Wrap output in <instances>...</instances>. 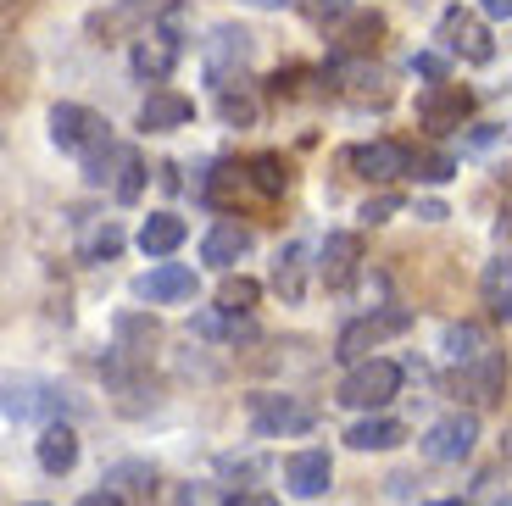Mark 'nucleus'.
Masks as SVG:
<instances>
[{
	"label": "nucleus",
	"instance_id": "30",
	"mask_svg": "<svg viewBox=\"0 0 512 506\" xmlns=\"http://www.w3.org/2000/svg\"><path fill=\"white\" fill-rule=\"evenodd\" d=\"M451 173H457V162H451L446 151H412V178H423V184H446Z\"/></svg>",
	"mask_w": 512,
	"mask_h": 506
},
{
	"label": "nucleus",
	"instance_id": "41",
	"mask_svg": "<svg viewBox=\"0 0 512 506\" xmlns=\"http://www.w3.org/2000/svg\"><path fill=\"white\" fill-rule=\"evenodd\" d=\"M429 506H468V501H429Z\"/></svg>",
	"mask_w": 512,
	"mask_h": 506
},
{
	"label": "nucleus",
	"instance_id": "1",
	"mask_svg": "<svg viewBox=\"0 0 512 506\" xmlns=\"http://www.w3.org/2000/svg\"><path fill=\"white\" fill-rule=\"evenodd\" d=\"M51 140L62 145L67 156H78V162L90 167V162H101V156L112 151V123H106L101 112H90V106L62 101V106H51Z\"/></svg>",
	"mask_w": 512,
	"mask_h": 506
},
{
	"label": "nucleus",
	"instance_id": "40",
	"mask_svg": "<svg viewBox=\"0 0 512 506\" xmlns=\"http://www.w3.org/2000/svg\"><path fill=\"white\" fill-rule=\"evenodd\" d=\"M245 6H262V12H268V6H284V0H245Z\"/></svg>",
	"mask_w": 512,
	"mask_h": 506
},
{
	"label": "nucleus",
	"instance_id": "37",
	"mask_svg": "<svg viewBox=\"0 0 512 506\" xmlns=\"http://www.w3.org/2000/svg\"><path fill=\"white\" fill-rule=\"evenodd\" d=\"M78 506H123V495H117V490H90Z\"/></svg>",
	"mask_w": 512,
	"mask_h": 506
},
{
	"label": "nucleus",
	"instance_id": "29",
	"mask_svg": "<svg viewBox=\"0 0 512 506\" xmlns=\"http://www.w3.org/2000/svg\"><path fill=\"white\" fill-rule=\"evenodd\" d=\"M301 262H307V251H301V245H284L279 251V262H273V290L279 295H301Z\"/></svg>",
	"mask_w": 512,
	"mask_h": 506
},
{
	"label": "nucleus",
	"instance_id": "23",
	"mask_svg": "<svg viewBox=\"0 0 512 506\" xmlns=\"http://www.w3.org/2000/svg\"><path fill=\"white\" fill-rule=\"evenodd\" d=\"M34 412H62V401H56V390H45V384H6V418H34Z\"/></svg>",
	"mask_w": 512,
	"mask_h": 506
},
{
	"label": "nucleus",
	"instance_id": "20",
	"mask_svg": "<svg viewBox=\"0 0 512 506\" xmlns=\"http://www.w3.org/2000/svg\"><path fill=\"white\" fill-rule=\"evenodd\" d=\"M479 301L490 317H512V256H496L479 273Z\"/></svg>",
	"mask_w": 512,
	"mask_h": 506
},
{
	"label": "nucleus",
	"instance_id": "8",
	"mask_svg": "<svg viewBox=\"0 0 512 506\" xmlns=\"http://www.w3.org/2000/svg\"><path fill=\"white\" fill-rule=\"evenodd\" d=\"M134 295H140V301H151V306H179V301H190V295H195V267H184V262H156L151 273H140V279H134Z\"/></svg>",
	"mask_w": 512,
	"mask_h": 506
},
{
	"label": "nucleus",
	"instance_id": "36",
	"mask_svg": "<svg viewBox=\"0 0 512 506\" xmlns=\"http://www.w3.org/2000/svg\"><path fill=\"white\" fill-rule=\"evenodd\" d=\"M223 506H279V501H273L268 490H240V495H229Z\"/></svg>",
	"mask_w": 512,
	"mask_h": 506
},
{
	"label": "nucleus",
	"instance_id": "15",
	"mask_svg": "<svg viewBox=\"0 0 512 506\" xmlns=\"http://www.w3.org/2000/svg\"><path fill=\"white\" fill-rule=\"evenodd\" d=\"M334 479V462L329 451H295L290 462H284V484H290V495H301V501H312V495H323Z\"/></svg>",
	"mask_w": 512,
	"mask_h": 506
},
{
	"label": "nucleus",
	"instance_id": "12",
	"mask_svg": "<svg viewBox=\"0 0 512 506\" xmlns=\"http://www.w3.org/2000/svg\"><path fill=\"white\" fill-rule=\"evenodd\" d=\"M384 17L379 12H351L340 17V34H334V62H362V56L379 51Z\"/></svg>",
	"mask_w": 512,
	"mask_h": 506
},
{
	"label": "nucleus",
	"instance_id": "14",
	"mask_svg": "<svg viewBox=\"0 0 512 506\" xmlns=\"http://www.w3.org/2000/svg\"><path fill=\"white\" fill-rule=\"evenodd\" d=\"M195 117V101L190 95H179V89H151L140 106V128L145 134H173V128H184Z\"/></svg>",
	"mask_w": 512,
	"mask_h": 506
},
{
	"label": "nucleus",
	"instance_id": "11",
	"mask_svg": "<svg viewBox=\"0 0 512 506\" xmlns=\"http://www.w3.org/2000/svg\"><path fill=\"white\" fill-rule=\"evenodd\" d=\"M351 167H357L362 178H373V184H390V178L412 173V151L396 140H373V145H357V151L346 156Z\"/></svg>",
	"mask_w": 512,
	"mask_h": 506
},
{
	"label": "nucleus",
	"instance_id": "4",
	"mask_svg": "<svg viewBox=\"0 0 512 506\" xmlns=\"http://www.w3.org/2000/svg\"><path fill=\"white\" fill-rule=\"evenodd\" d=\"M245 62H251V34L234 28V23L212 28V39L201 45V67H206V78H212V89H234L245 73Z\"/></svg>",
	"mask_w": 512,
	"mask_h": 506
},
{
	"label": "nucleus",
	"instance_id": "26",
	"mask_svg": "<svg viewBox=\"0 0 512 506\" xmlns=\"http://www.w3.org/2000/svg\"><path fill=\"white\" fill-rule=\"evenodd\" d=\"M485 351H490V345H485V329H479V323H451V329H446V356H451V362L468 367L474 356H485Z\"/></svg>",
	"mask_w": 512,
	"mask_h": 506
},
{
	"label": "nucleus",
	"instance_id": "31",
	"mask_svg": "<svg viewBox=\"0 0 512 506\" xmlns=\"http://www.w3.org/2000/svg\"><path fill=\"white\" fill-rule=\"evenodd\" d=\"M117 251H123V228L117 223H101L90 240H84V262H101V256H117Z\"/></svg>",
	"mask_w": 512,
	"mask_h": 506
},
{
	"label": "nucleus",
	"instance_id": "39",
	"mask_svg": "<svg viewBox=\"0 0 512 506\" xmlns=\"http://www.w3.org/2000/svg\"><path fill=\"white\" fill-rule=\"evenodd\" d=\"M485 17H512V0H485Z\"/></svg>",
	"mask_w": 512,
	"mask_h": 506
},
{
	"label": "nucleus",
	"instance_id": "13",
	"mask_svg": "<svg viewBox=\"0 0 512 506\" xmlns=\"http://www.w3.org/2000/svg\"><path fill=\"white\" fill-rule=\"evenodd\" d=\"M318 273H323V284H329V290L357 284V273H362V240H357V234H329V240H323Z\"/></svg>",
	"mask_w": 512,
	"mask_h": 506
},
{
	"label": "nucleus",
	"instance_id": "35",
	"mask_svg": "<svg viewBox=\"0 0 512 506\" xmlns=\"http://www.w3.org/2000/svg\"><path fill=\"white\" fill-rule=\"evenodd\" d=\"M301 12L329 23V17H351V0H301Z\"/></svg>",
	"mask_w": 512,
	"mask_h": 506
},
{
	"label": "nucleus",
	"instance_id": "21",
	"mask_svg": "<svg viewBox=\"0 0 512 506\" xmlns=\"http://www.w3.org/2000/svg\"><path fill=\"white\" fill-rule=\"evenodd\" d=\"M173 56H179V39H140V45H134V56H128V67H134V78L167 84V73H173Z\"/></svg>",
	"mask_w": 512,
	"mask_h": 506
},
{
	"label": "nucleus",
	"instance_id": "6",
	"mask_svg": "<svg viewBox=\"0 0 512 506\" xmlns=\"http://www.w3.org/2000/svg\"><path fill=\"white\" fill-rule=\"evenodd\" d=\"M440 45H446L451 56H462V62L485 67L490 56H496V45H490V28L479 23L474 12H462V6H451L446 17H440Z\"/></svg>",
	"mask_w": 512,
	"mask_h": 506
},
{
	"label": "nucleus",
	"instance_id": "10",
	"mask_svg": "<svg viewBox=\"0 0 512 506\" xmlns=\"http://www.w3.org/2000/svg\"><path fill=\"white\" fill-rule=\"evenodd\" d=\"M457 390L468 395L474 406H490V401H501V390H507V351H485V356H474V362L457 373Z\"/></svg>",
	"mask_w": 512,
	"mask_h": 506
},
{
	"label": "nucleus",
	"instance_id": "34",
	"mask_svg": "<svg viewBox=\"0 0 512 506\" xmlns=\"http://www.w3.org/2000/svg\"><path fill=\"white\" fill-rule=\"evenodd\" d=\"M412 73H423L429 84H446V56H440V51H418V56H412Z\"/></svg>",
	"mask_w": 512,
	"mask_h": 506
},
{
	"label": "nucleus",
	"instance_id": "3",
	"mask_svg": "<svg viewBox=\"0 0 512 506\" xmlns=\"http://www.w3.org/2000/svg\"><path fill=\"white\" fill-rule=\"evenodd\" d=\"M412 323V312L407 306H384V312H368V317H357V323H346V329H340V340H334V356H340V362H368V351L379 340H390V334H401Z\"/></svg>",
	"mask_w": 512,
	"mask_h": 506
},
{
	"label": "nucleus",
	"instance_id": "7",
	"mask_svg": "<svg viewBox=\"0 0 512 506\" xmlns=\"http://www.w3.org/2000/svg\"><path fill=\"white\" fill-rule=\"evenodd\" d=\"M468 112H474V95H468V89L462 84H429L418 95V123L423 128H435V134H451V128H462L468 123Z\"/></svg>",
	"mask_w": 512,
	"mask_h": 506
},
{
	"label": "nucleus",
	"instance_id": "28",
	"mask_svg": "<svg viewBox=\"0 0 512 506\" xmlns=\"http://www.w3.org/2000/svg\"><path fill=\"white\" fill-rule=\"evenodd\" d=\"M245 173H251V184L262 195H284L290 190V167H284V156H256V162H245Z\"/></svg>",
	"mask_w": 512,
	"mask_h": 506
},
{
	"label": "nucleus",
	"instance_id": "22",
	"mask_svg": "<svg viewBox=\"0 0 512 506\" xmlns=\"http://www.w3.org/2000/svg\"><path fill=\"white\" fill-rule=\"evenodd\" d=\"M407 440V429H401L396 418H362L346 429V445L351 451H390V445Z\"/></svg>",
	"mask_w": 512,
	"mask_h": 506
},
{
	"label": "nucleus",
	"instance_id": "32",
	"mask_svg": "<svg viewBox=\"0 0 512 506\" xmlns=\"http://www.w3.org/2000/svg\"><path fill=\"white\" fill-rule=\"evenodd\" d=\"M112 484L145 495V490H156V468H145V462H123V468H112Z\"/></svg>",
	"mask_w": 512,
	"mask_h": 506
},
{
	"label": "nucleus",
	"instance_id": "27",
	"mask_svg": "<svg viewBox=\"0 0 512 506\" xmlns=\"http://www.w3.org/2000/svg\"><path fill=\"white\" fill-rule=\"evenodd\" d=\"M218 117L229 128H251L256 117H262V106H256L251 89H218Z\"/></svg>",
	"mask_w": 512,
	"mask_h": 506
},
{
	"label": "nucleus",
	"instance_id": "17",
	"mask_svg": "<svg viewBox=\"0 0 512 506\" xmlns=\"http://www.w3.org/2000/svg\"><path fill=\"white\" fill-rule=\"evenodd\" d=\"M184 234H190V223H184L179 212H151V217L140 223V251L162 262V256H173V251L184 245Z\"/></svg>",
	"mask_w": 512,
	"mask_h": 506
},
{
	"label": "nucleus",
	"instance_id": "24",
	"mask_svg": "<svg viewBox=\"0 0 512 506\" xmlns=\"http://www.w3.org/2000/svg\"><path fill=\"white\" fill-rule=\"evenodd\" d=\"M112 162H117V173H112L117 201H140V190H145V162H140V151H134V145H117Z\"/></svg>",
	"mask_w": 512,
	"mask_h": 506
},
{
	"label": "nucleus",
	"instance_id": "9",
	"mask_svg": "<svg viewBox=\"0 0 512 506\" xmlns=\"http://www.w3.org/2000/svg\"><path fill=\"white\" fill-rule=\"evenodd\" d=\"M474 440H479L474 412H451V418H440L435 429L423 434V456L429 462H462V456L474 451Z\"/></svg>",
	"mask_w": 512,
	"mask_h": 506
},
{
	"label": "nucleus",
	"instance_id": "16",
	"mask_svg": "<svg viewBox=\"0 0 512 506\" xmlns=\"http://www.w3.org/2000/svg\"><path fill=\"white\" fill-rule=\"evenodd\" d=\"M256 245V228H245V223H234V217H223L212 234L201 240V262H212V267H234L245 251Z\"/></svg>",
	"mask_w": 512,
	"mask_h": 506
},
{
	"label": "nucleus",
	"instance_id": "2",
	"mask_svg": "<svg viewBox=\"0 0 512 506\" xmlns=\"http://www.w3.org/2000/svg\"><path fill=\"white\" fill-rule=\"evenodd\" d=\"M401 390V367L390 362V356H368V362H357L340 379V390H334V401L346 406H368V412H379V406H390Z\"/></svg>",
	"mask_w": 512,
	"mask_h": 506
},
{
	"label": "nucleus",
	"instance_id": "33",
	"mask_svg": "<svg viewBox=\"0 0 512 506\" xmlns=\"http://www.w3.org/2000/svg\"><path fill=\"white\" fill-rule=\"evenodd\" d=\"M401 206H407V201H401L396 190H384V195H368V201H362V223H390V217H396Z\"/></svg>",
	"mask_w": 512,
	"mask_h": 506
},
{
	"label": "nucleus",
	"instance_id": "38",
	"mask_svg": "<svg viewBox=\"0 0 512 506\" xmlns=\"http://www.w3.org/2000/svg\"><path fill=\"white\" fill-rule=\"evenodd\" d=\"M418 217H423V223H440V217H446V206H440V201H418Z\"/></svg>",
	"mask_w": 512,
	"mask_h": 506
},
{
	"label": "nucleus",
	"instance_id": "18",
	"mask_svg": "<svg viewBox=\"0 0 512 506\" xmlns=\"http://www.w3.org/2000/svg\"><path fill=\"white\" fill-rule=\"evenodd\" d=\"M34 456H39V468H45V473H56V479H62V473H73V462H78V434L67 429V423H45Z\"/></svg>",
	"mask_w": 512,
	"mask_h": 506
},
{
	"label": "nucleus",
	"instance_id": "5",
	"mask_svg": "<svg viewBox=\"0 0 512 506\" xmlns=\"http://www.w3.org/2000/svg\"><path fill=\"white\" fill-rule=\"evenodd\" d=\"M251 423L262 440H279V434H307L318 423V406L301 401V395H251Z\"/></svg>",
	"mask_w": 512,
	"mask_h": 506
},
{
	"label": "nucleus",
	"instance_id": "25",
	"mask_svg": "<svg viewBox=\"0 0 512 506\" xmlns=\"http://www.w3.org/2000/svg\"><path fill=\"white\" fill-rule=\"evenodd\" d=\"M256 301H262V284L245 279V273H229V279L218 284V306H223V312H234V317H245Z\"/></svg>",
	"mask_w": 512,
	"mask_h": 506
},
{
	"label": "nucleus",
	"instance_id": "19",
	"mask_svg": "<svg viewBox=\"0 0 512 506\" xmlns=\"http://www.w3.org/2000/svg\"><path fill=\"white\" fill-rule=\"evenodd\" d=\"M156 12H173V0H117L112 12L95 17V34H128V28H145Z\"/></svg>",
	"mask_w": 512,
	"mask_h": 506
}]
</instances>
